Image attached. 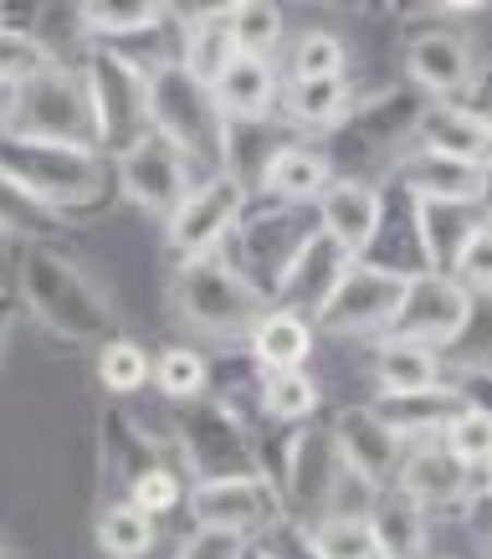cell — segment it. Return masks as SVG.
I'll use <instances>...</instances> for the list:
<instances>
[{
	"label": "cell",
	"instance_id": "obj_48",
	"mask_svg": "<svg viewBox=\"0 0 492 559\" xmlns=\"http://www.w3.org/2000/svg\"><path fill=\"white\" fill-rule=\"evenodd\" d=\"M457 283L472 298H492V221L472 237V247H467V257L457 267Z\"/></svg>",
	"mask_w": 492,
	"mask_h": 559
},
{
	"label": "cell",
	"instance_id": "obj_2",
	"mask_svg": "<svg viewBox=\"0 0 492 559\" xmlns=\"http://www.w3.org/2000/svg\"><path fill=\"white\" fill-rule=\"evenodd\" d=\"M16 288H21V304L32 308V319L47 329L51 340L98 344V349L108 340H119V319H113L108 293H103L62 247L32 241V247L21 252Z\"/></svg>",
	"mask_w": 492,
	"mask_h": 559
},
{
	"label": "cell",
	"instance_id": "obj_8",
	"mask_svg": "<svg viewBox=\"0 0 492 559\" xmlns=\"http://www.w3.org/2000/svg\"><path fill=\"white\" fill-rule=\"evenodd\" d=\"M323 231L319 205H283V201H252L231 237V262L267 304H277V288L303 257V247Z\"/></svg>",
	"mask_w": 492,
	"mask_h": 559
},
{
	"label": "cell",
	"instance_id": "obj_44",
	"mask_svg": "<svg viewBox=\"0 0 492 559\" xmlns=\"http://www.w3.org/2000/svg\"><path fill=\"white\" fill-rule=\"evenodd\" d=\"M123 503H134V509H144L149 519H170V513H180L190 503V483H185V467H175V462H159L154 473H144L134 483V492L123 498Z\"/></svg>",
	"mask_w": 492,
	"mask_h": 559
},
{
	"label": "cell",
	"instance_id": "obj_47",
	"mask_svg": "<svg viewBox=\"0 0 492 559\" xmlns=\"http://www.w3.org/2000/svg\"><path fill=\"white\" fill-rule=\"evenodd\" d=\"M57 68L47 57V47L36 41V36L16 32V26H0V83L5 87H21V83H32L36 72H47Z\"/></svg>",
	"mask_w": 492,
	"mask_h": 559
},
{
	"label": "cell",
	"instance_id": "obj_50",
	"mask_svg": "<svg viewBox=\"0 0 492 559\" xmlns=\"http://www.w3.org/2000/svg\"><path fill=\"white\" fill-rule=\"evenodd\" d=\"M272 549V559H319V549H313V534L308 528H298V524H272V534L262 539Z\"/></svg>",
	"mask_w": 492,
	"mask_h": 559
},
{
	"label": "cell",
	"instance_id": "obj_34",
	"mask_svg": "<svg viewBox=\"0 0 492 559\" xmlns=\"http://www.w3.org/2000/svg\"><path fill=\"white\" fill-rule=\"evenodd\" d=\"M185 21V68L201 78V83H221V72L237 62V36H231V16L226 5L216 11H195V16H180Z\"/></svg>",
	"mask_w": 492,
	"mask_h": 559
},
{
	"label": "cell",
	"instance_id": "obj_15",
	"mask_svg": "<svg viewBox=\"0 0 492 559\" xmlns=\"http://www.w3.org/2000/svg\"><path fill=\"white\" fill-rule=\"evenodd\" d=\"M472 319V293L461 288L457 277H442V272H421L406 283V298H400V313H395L391 334L385 340H406L421 344V349H436L446 355L457 334Z\"/></svg>",
	"mask_w": 492,
	"mask_h": 559
},
{
	"label": "cell",
	"instance_id": "obj_9",
	"mask_svg": "<svg viewBox=\"0 0 492 559\" xmlns=\"http://www.w3.org/2000/svg\"><path fill=\"white\" fill-rule=\"evenodd\" d=\"M83 78L98 119V150L108 159H123L149 134V78L134 62H123L113 47H87Z\"/></svg>",
	"mask_w": 492,
	"mask_h": 559
},
{
	"label": "cell",
	"instance_id": "obj_29",
	"mask_svg": "<svg viewBox=\"0 0 492 559\" xmlns=\"http://www.w3.org/2000/svg\"><path fill=\"white\" fill-rule=\"evenodd\" d=\"M421 150L461 159V165H477V170H492V134L472 119V108H461V103H431V114L421 123Z\"/></svg>",
	"mask_w": 492,
	"mask_h": 559
},
{
	"label": "cell",
	"instance_id": "obj_39",
	"mask_svg": "<svg viewBox=\"0 0 492 559\" xmlns=\"http://www.w3.org/2000/svg\"><path fill=\"white\" fill-rule=\"evenodd\" d=\"M262 421L267 426L319 421V380H313L308 370L267 374V385H262Z\"/></svg>",
	"mask_w": 492,
	"mask_h": 559
},
{
	"label": "cell",
	"instance_id": "obj_22",
	"mask_svg": "<svg viewBox=\"0 0 492 559\" xmlns=\"http://www.w3.org/2000/svg\"><path fill=\"white\" fill-rule=\"evenodd\" d=\"M395 180L416 195V201L431 205H488V170L477 165H461V159H446V154L431 150H410V159L395 170Z\"/></svg>",
	"mask_w": 492,
	"mask_h": 559
},
{
	"label": "cell",
	"instance_id": "obj_7",
	"mask_svg": "<svg viewBox=\"0 0 492 559\" xmlns=\"http://www.w3.org/2000/svg\"><path fill=\"white\" fill-rule=\"evenodd\" d=\"M170 441L180 452V467H185L190 483H231V477L262 473L256 426L241 421L237 411H226L211 395L170 406Z\"/></svg>",
	"mask_w": 492,
	"mask_h": 559
},
{
	"label": "cell",
	"instance_id": "obj_12",
	"mask_svg": "<svg viewBox=\"0 0 492 559\" xmlns=\"http://www.w3.org/2000/svg\"><path fill=\"white\" fill-rule=\"evenodd\" d=\"M185 509L195 519V528L256 544L272 534V524H283V492H277V483L267 473L231 477V483H190Z\"/></svg>",
	"mask_w": 492,
	"mask_h": 559
},
{
	"label": "cell",
	"instance_id": "obj_26",
	"mask_svg": "<svg viewBox=\"0 0 492 559\" xmlns=\"http://www.w3.org/2000/svg\"><path fill=\"white\" fill-rule=\"evenodd\" d=\"M334 186V165H328V154L319 144H308V139H292L277 150V159L267 165L262 175V195L267 201H283V205H319Z\"/></svg>",
	"mask_w": 492,
	"mask_h": 559
},
{
	"label": "cell",
	"instance_id": "obj_53",
	"mask_svg": "<svg viewBox=\"0 0 492 559\" xmlns=\"http://www.w3.org/2000/svg\"><path fill=\"white\" fill-rule=\"evenodd\" d=\"M11 323H16V298H5V288H0V349L11 340Z\"/></svg>",
	"mask_w": 492,
	"mask_h": 559
},
{
	"label": "cell",
	"instance_id": "obj_46",
	"mask_svg": "<svg viewBox=\"0 0 492 559\" xmlns=\"http://www.w3.org/2000/svg\"><path fill=\"white\" fill-rule=\"evenodd\" d=\"M442 447L461 462V467H472V473L482 477V467L492 462V416L488 411H477V406H467L457 421L446 426Z\"/></svg>",
	"mask_w": 492,
	"mask_h": 559
},
{
	"label": "cell",
	"instance_id": "obj_10",
	"mask_svg": "<svg viewBox=\"0 0 492 559\" xmlns=\"http://www.w3.org/2000/svg\"><path fill=\"white\" fill-rule=\"evenodd\" d=\"M11 134L98 150V119H93L83 68H47V72H36L32 83H21Z\"/></svg>",
	"mask_w": 492,
	"mask_h": 559
},
{
	"label": "cell",
	"instance_id": "obj_42",
	"mask_svg": "<svg viewBox=\"0 0 492 559\" xmlns=\"http://www.w3.org/2000/svg\"><path fill=\"white\" fill-rule=\"evenodd\" d=\"M98 380L108 395H139V390L154 385V359L144 355V344H134L129 334H119V340H108L98 349Z\"/></svg>",
	"mask_w": 492,
	"mask_h": 559
},
{
	"label": "cell",
	"instance_id": "obj_41",
	"mask_svg": "<svg viewBox=\"0 0 492 559\" xmlns=\"http://www.w3.org/2000/svg\"><path fill=\"white\" fill-rule=\"evenodd\" d=\"M226 16H231V36H237L241 57H267L272 62V51L283 47V32H288L283 11L272 0H237V5H226Z\"/></svg>",
	"mask_w": 492,
	"mask_h": 559
},
{
	"label": "cell",
	"instance_id": "obj_21",
	"mask_svg": "<svg viewBox=\"0 0 492 559\" xmlns=\"http://www.w3.org/2000/svg\"><path fill=\"white\" fill-rule=\"evenodd\" d=\"M385 195V216H380V231H374L370 252L359 262L385 272H400V277H421L425 272V237H421V201L410 195L400 180H385L380 186Z\"/></svg>",
	"mask_w": 492,
	"mask_h": 559
},
{
	"label": "cell",
	"instance_id": "obj_56",
	"mask_svg": "<svg viewBox=\"0 0 492 559\" xmlns=\"http://www.w3.org/2000/svg\"><path fill=\"white\" fill-rule=\"evenodd\" d=\"M482 488L492 492V462H488V467H482Z\"/></svg>",
	"mask_w": 492,
	"mask_h": 559
},
{
	"label": "cell",
	"instance_id": "obj_1",
	"mask_svg": "<svg viewBox=\"0 0 492 559\" xmlns=\"http://www.w3.org/2000/svg\"><path fill=\"white\" fill-rule=\"evenodd\" d=\"M431 114V98L421 87L395 83L380 87L374 98H359L344 114L339 129H328L319 139V150L334 165V180H359V186H385L395 170L410 159V150L421 144V123Z\"/></svg>",
	"mask_w": 492,
	"mask_h": 559
},
{
	"label": "cell",
	"instance_id": "obj_33",
	"mask_svg": "<svg viewBox=\"0 0 492 559\" xmlns=\"http://www.w3.org/2000/svg\"><path fill=\"white\" fill-rule=\"evenodd\" d=\"M170 16L175 5H165V0H87V5H77V21L87 36H98V47H119V41H134L144 32H159Z\"/></svg>",
	"mask_w": 492,
	"mask_h": 559
},
{
	"label": "cell",
	"instance_id": "obj_59",
	"mask_svg": "<svg viewBox=\"0 0 492 559\" xmlns=\"http://www.w3.org/2000/svg\"><path fill=\"white\" fill-rule=\"evenodd\" d=\"M0 549H5V544H0Z\"/></svg>",
	"mask_w": 492,
	"mask_h": 559
},
{
	"label": "cell",
	"instance_id": "obj_38",
	"mask_svg": "<svg viewBox=\"0 0 492 559\" xmlns=\"http://www.w3.org/2000/svg\"><path fill=\"white\" fill-rule=\"evenodd\" d=\"M349 78V47H344V36L323 32H303L292 41V57H288V83H339Z\"/></svg>",
	"mask_w": 492,
	"mask_h": 559
},
{
	"label": "cell",
	"instance_id": "obj_49",
	"mask_svg": "<svg viewBox=\"0 0 492 559\" xmlns=\"http://www.w3.org/2000/svg\"><path fill=\"white\" fill-rule=\"evenodd\" d=\"M175 559H241V539L231 534H211V528H190Z\"/></svg>",
	"mask_w": 492,
	"mask_h": 559
},
{
	"label": "cell",
	"instance_id": "obj_27",
	"mask_svg": "<svg viewBox=\"0 0 492 559\" xmlns=\"http://www.w3.org/2000/svg\"><path fill=\"white\" fill-rule=\"evenodd\" d=\"M482 205H431L421 201V237H425V272L457 277L461 257L472 247V237L488 226Z\"/></svg>",
	"mask_w": 492,
	"mask_h": 559
},
{
	"label": "cell",
	"instance_id": "obj_54",
	"mask_svg": "<svg viewBox=\"0 0 492 559\" xmlns=\"http://www.w3.org/2000/svg\"><path fill=\"white\" fill-rule=\"evenodd\" d=\"M11 114H16V87L0 83V134H11Z\"/></svg>",
	"mask_w": 492,
	"mask_h": 559
},
{
	"label": "cell",
	"instance_id": "obj_24",
	"mask_svg": "<svg viewBox=\"0 0 492 559\" xmlns=\"http://www.w3.org/2000/svg\"><path fill=\"white\" fill-rule=\"evenodd\" d=\"M319 216H323V231L339 241L344 252L364 257L370 252L374 231H380V216H385V195L380 186H359V180H334L328 195L319 201Z\"/></svg>",
	"mask_w": 492,
	"mask_h": 559
},
{
	"label": "cell",
	"instance_id": "obj_30",
	"mask_svg": "<svg viewBox=\"0 0 492 559\" xmlns=\"http://www.w3.org/2000/svg\"><path fill=\"white\" fill-rule=\"evenodd\" d=\"M374 528V544H380V555L385 559H425V509H416L400 488H380L370 498V509H364Z\"/></svg>",
	"mask_w": 492,
	"mask_h": 559
},
{
	"label": "cell",
	"instance_id": "obj_43",
	"mask_svg": "<svg viewBox=\"0 0 492 559\" xmlns=\"http://www.w3.org/2000/svg\"><path fill=\"white\" fill-rule=\"evenodd\" d=\"M313 534V549L319 559H385L380 544H374V528L364 513H328L323 524L308 528Z\"/></svg>",
	"mask_w": 492,
	"mask_h": 559
},
{
	"label": "cell",
	"instance_id": "obj_4",
	"mask_svg": "<svg viewBox=\"0 0 492 559\" xmlns=\"http://www.w3.org/2000/svg\"><path fill=\"white\" fill-rule=\"evenodd\" d=\"M170 304L175 319L185 323L190 334L221 344V349H237V344L252 340V329L267 319V298L241 277V267L226 252L195 257V262H175L170 277Z\"/></svg>",
	"mask_w": 492,
	"mask_h": 559
},
{
	"label": "cell",
	"instance_id": "obj_35",
	"mask_svg": "<svg viewBox=\"0 0 492 559\" xmlns=\"http://www.w3.org/2000/svg\"><path fill=\"white\" fill-rule=\"evenodd\" d=\"M262 385H267V370L252 359L247 344L211 355V390H205V395H211V401H221L226 411H237L241 421L262 416Z\"/></svg>",
	"mask_w": 492,
	"mask_h": 559
},
{
	"label": "cell",
	"instance_id": "obj_40",
	"mask_svg": "<svg viewBox=\"0 0 492 559\" xmlns=\"http://www.w3.org/2000/svg\"><path fill=\"white\" fill-rule=\"evenodd\" d=\"M57 231H62V216L0 175V241H26L32 247V241H51Z\"/></svg>",
	"mask_w": 492,
	"mask_h": 559
},
{
	"label": "cell",
	"instance_id": "obj_20",
	"mask_svg": "<svg viewBox=\"0 0 492 559\" xmlns=\"http://www.w3.org/2000/svg\"><path fill=\"white\" fill-rule=\"evenodd\" d=\"M349 267H355V257L344 252L328 231H319V237L303 247V257L292 262V272L283 277V288H277V304L272 308H288V313H298V319L313 323L323 308H328V298L339 293V283L349 277Z\"/></svg>",
	"mask_w": 492,
	"mask_h": 559
},
{
	"label": "cell",
	"instance_id": "obj_31",
	"mask_svg": "<svg viewBox=\"0 0 492 559\" xmlns=\"http://www.w3.org/2000/svg\"><path fill=\"white\" fill-rule=\"evenodd\" d=\"M359 103L355 83L339 78V83H283V123L298 129V134H328V129H339L344 114Z\"/></svg>",
	"mask_w": 492,
	"mask_h": 559
},
{
	"label": "cell",
	"instance_id": "obj_36",
	"mask_svg": "<svg viewBox=\"0 0 492 559\" xmlns=\"http://www.w3.org/2000/svg\"><path fill=\"white\" fill-rule=\"evenodd\" d=\"M93 539L108 559H144L159 539V519H149L134 503H103L98 524H93Z\"/></svg>",
	"mask_w": 492,
	"mask_h": 559
},
{
	"label": "cell",
	"instance_id": "obj_25",
	"mask_svg": "<svg viewBox=\"0 0 492 559\" xmlns=\"http://www.w3.org/2000/svg\"><path fill=\"white\" fill-rule=\"evenodd\" d=\"M211 93L221 103L226 123H267L283 108V78L267 57H237Z\"/></svg>",
	"mask_w": 492,
	"mask_h": 559
},
{
	"label": "cell",
	"instance_id": "obj_18",
	"mask_svg": "<svg viewBox=\"0 0 492 559\" xmlns=\"http://www.w3.org/2000/svg\"><path fill=\"white\" fill-rule=\"evenodd\" d=\"M159 462H170V437H154L149 426H139L123 406L103 411L98 431V477H103V503H123L144 473Z\"/></svg>",
	"mask_w": 492,
	"mask_h": 559
},
{
	"label": "cell",
	"instance_id": "obj_32",
	"mask_svg": "<svg viewBox=\"0 0 492 559\" xmlns=\"http://www.w3.org/2000/svg\"><path fill=\"white\" fill-rule=\"evenodd\" d=\"M313 334L319 329L308 319H298L288 308H267V319L252 329L247 349H252V359L267 374H292V370H303L308 355H313Z\"/></svg>",
	"mask_w": 492,
	"mask_h": 559
},
{
	"label": "cell",
	"instance_id": "obj_13",
	"mask_svg": "<svg viewBox=\"0 0 492 559\" xmlns=\"http://www.w3.org/2000/svg\"><path fill=\"white\" fill-rule=\"evenodd\" d=\"M406 283L410 277H400V272L355 262L349 277L339 283V293L328 298V308L313 319V329H319V334H334V340H364V344L385 340L395 313H400Z\"/></svg>",
	"mask_w": 492,
	"mask_h": 559
},
{
	"label": "cell",
	"instance_id": "obj_55",
	"mask_svg": "<svg viewBox=\"0 0 492 559\" xmlns=\"http://www.w3.org/2000/svg\"><path fill=\"white\" fill-rule=\"evenodd\" d=\"M241 559H272V549L262 539H256V544H241Z\"/></svg>",
	"mask_w": 492,
	"mask_h": 559
},
{
	"label": "cell",
	"instance_id": "obj_11",
	"mask_svg": "<svg viewBox=\"0 0 492 559\" xmlns=\"http://www.w3.org/2000/svg\"><path fill=\"white\" fill-rule=\"evenodd\" d=\"M252 205V190L241 186L237 175H205L195 180L180 211L165 221V247H170L175 262H195V257H211V252H226L231 237H237L241 216Z\"/></svg>",
	"mask_w": 492,
	"mask_h": 559
},
{
	"label": "cell",
	"instance_id": "obj_3",
	"mask_svg": "<svg viewBox=\"0 0 492 559\" xmlns=\"http://www.w3.org/2000/svg\"><path fill=\"white\" fill-rule=\"evenodd\" d=\"M0 175L21 186L32 201L68 221L77 211L108 195L113 186V159L103 150H83V144H51V139H26V134H0Z\"/></svg>",
	"mask_w": 492,
	"mask_h": 559
},
{
	"label": "cell",
	"instance_id": "obj_23",
	"mask_svg": "<svg viewBox=\"0 0 492 559\" xmlns=\"http://www.w3.org/2000/svg\"><path fill=\"white\" fill-rule=\"evenodd\" d=\"M370 406L380 411V421L395 426L410 447H421V441H442L446 426L467 411V401H461V390L446 380V385L410 390V395H374Z\"/></svg>",
	"mask_w": 492,
	"mask_h": 559
},
{
	"label": "cell",
	"instance_id": "obj_28",
	"mask_svg": "<svg viewBox=\"0 0 492 559\" xmlns=\"http://www.w3.org/2000/svg\"><path fill=\"white\" fill-rule=\"evenodd\" d=\"M370 374H374V395H410V390L446 385L442 355L421 349V344H406V340H374Z\"/></svg>",
	"mask_w": 492,
	"mask_h": 559
},
{
	"label": "cell",
	"instance_id": "obj_16",
	"mask_svg": "<svg viewBox=\"0 0 492 559\" xmlns=\"http://www.w3.org/2000/svg\"><path fill=\"white\" fill-rule=\"evenodd\" d=\"M477 51L457 26H416L406 41V83L421 87L431 103H461L477 87Z\"/></svg>",
	"mask_w": 492,
	"mask_h": 559
},
{
	"label": "cell",
	"instance_id": "obj_37",
	"mask_svg": "<svg viewBox=\"0 0 492 559\" xmlns=\"http://www.w3.org/2000/svg\"><path fill=\"white\" fill-rule=\"evenodd\" d=\"M154 390L170 401V406H185V401H201L211 390V355L190 349V344H165L154 355Z\"/></svg>",
	"mask_w": 492,
	"mask_h": 559
},
{
	"label": "cell",
	"instance_id": "obj_17",
	"mask_svg": "<svg viewBox=\"0 0 492 559\" xmlns=\"http://www.w3.org/2000/svg\"><path fill=\"white\" fill-rule=\"evenodd\" d=\"M334 426V441H339V457L349 467V477H359L370 492L395 488L400 483V467L410 457V441L395 431V426L380 421V411L364 401V406H344L328 416Z\"/></svg>",
	"mask_w": 492,
	"mask_h": 559
},
{
	"label": "cell",
	"instance_id": "obj_58",
	"mask_svg": "<svg viewBox=\"0 0 492 559\" xmlns=\"http://www.w3.org/2000/svg\"><path fill=\"white\" fill-rule=\"evenodd\" d=\"M0 559H16V555H11V549H0Z\"/></svg>",
	"mask_w": 492,
	"mask_h": 559
},
{
	"label": "cell",
	"instance_id": "obj_6",
	"mask_svg": "<svg viewBox=\"0 0 492 559\" xmlns=\"http://www.w3.org/2000/svg\"><path fill=\"white\" fill-rule=\"evenodd\" d=\"M149 134L170 139L201 175L226 170V134H231V123H226L211 83H201L185 62H170V68H159L149 78Z\"/></svg>",
	"mask_w": 492,
	"mask_h": 559
},
{
	"label": "cell",
	"instance_id": "obj_14",
	"mask_svg": "<svg viewBox=\"0 0 492 559\" xmlns=\"http://www.w3.org/2000/svg\"><path fill=\"white\" fill-rule=\"evenodd\" d=\"M195 180H205V175L175 150L170 139H159V134H144L123 159H113V186H119V195L159 221H170L175 211H180V201L195 190Z\"/></svg>",
	"mask_w": 492,
	"mask_h": 559
},
{
	"label": "cell",
	"instance_id": "obj_57",
	"mask_svg": "<svg viewBox=\"0 0 492 559\" xmlns=\"http://www.w3.org/2000/svg\"><path fill=\"white\" fill-rule=\"evenodd\" d=\"M488 216H492V170H488Z\"/></svg>",
	"mask_w": 492,
	"mask_h": 559
},
{
	"label": "cell",
	"instance_id": "obj_5",
	"mask_svg": "<svg viewBox=\"0 0 492 559\" xmlns=\"http://www.w3.org/2000/svg\"><path fill=\"white\" fill-rule=\"evenodd\" d=\"M262 473L277 483L283 492V519L298 528L323 524L328 513H344V483H355L349 467L339 457V441L328 421H308V426H283L277 452L262 462Z\"/></svg>",
	"mask_w": 492,
	"mask_h": 559
},
{
	"label": "cell",
	"instance_id": "obj_19",
	"mask_svg": "<svg viewBox=\"0 0 492 559\" xmlns=\"http://www.w3.org/2000/svg\"><path fill=\"white\" fill-rule=\"evenodd\" d=\"M395 488L425 513H467L477 498V473L461 467L442 441H421V447H410Z\"/></svg>",
	"mask_w": 492,
	"mask_h": 559
},
{
	"label": "cell",
	"instance_id": "obj_52",
	"mask_svg": "<svg viewBox=\"0 0 492 559\" xmlns=\"http://www.w3.org/2000/svg\"><path fill=\"white\" fill-rule=\"evenodd\" d=\"M461 108H472V119L492 134V68L482 72V78H477V87L467 93V98H461Z\"/></svg>",
	"mask_w": 492,
	"mask_h": 559
},
{
	"label": "cell",
	"instance_id": "obj_45",
	"mask_svg": "<svg viewBox=\"0 0 492 559\" xmlns=\"http://www.w3.org/2000/svg\"><path fill=\"white\" fill-rule=\"evenodd\" d=\"M442 365H452V374L492 370V298H472V319L457 334V344L442 355Z\"/></svg>",
	"mask_w": 492,
	"mask_h": 559
},
{
	"label": "cell",
	"instance_id": "obj_51",
	"mask_svg": "<svg viewBox=\"0 0 492 559\" xmlns=\"http://www.w3.org/2000/svg\"><path fill=\"white\" fill-rule=\"evenodd\" d=\"M452 385L461 390L467 406H477V411H488L492 416V370H461V374H452Z\"/></svg>",
	"mask_w": 492,
	"mask_h": 559
},
{
	"label": "cell",
	"instance_id": "obj_60",
	"mask_svg": "<svg viewBox=\"0 0 492 559\" xmlns=\"http://www.w3.org/2000/svg\"><path fill=\"white\" fill-rule=\"evenodd\" d=\"M488 539H492V534H488Z\"/></svg>",
	"mask_w": 492,
	"mask_h": 559
}]
</instances>
